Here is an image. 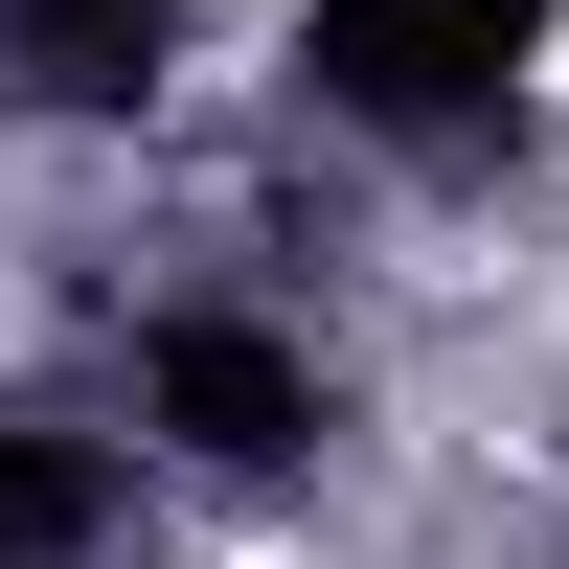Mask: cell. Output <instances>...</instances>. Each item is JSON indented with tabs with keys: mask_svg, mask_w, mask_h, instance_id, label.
I'll use <instances>...</instances> for the list:
<instances>
[{
	"mask_svg": "<svg viewBox=\"0 0 569 569\" xmlns=\"http://www.w3.org/2000/svg\"><path fill=\"white\" fill-rule=\"evenodd\" d=\"M319 46H342V91L410 114V137L501 114V69H525V23H479V0H319Z\"/></svg>",
	"mask_w": 569,
	"mask_h": 569,
	"instance_id": "1",
	"label": "cell"
}]
</instances>
